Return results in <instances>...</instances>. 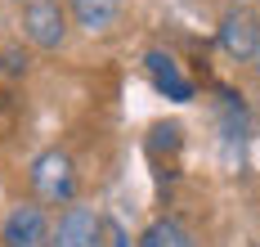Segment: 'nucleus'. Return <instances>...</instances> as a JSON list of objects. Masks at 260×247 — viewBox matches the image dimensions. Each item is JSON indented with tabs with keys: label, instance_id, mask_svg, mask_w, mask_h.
Returning <instances> with one entry per match:
<instances>
[{
	"label": "nucleus",
	"instance_id": "nucleus-4",
	"mask_svg": "<svg viewBox=\"0 0 260 247\" xmlns=\"http://www.w3.org/2000/svg\"><path fill=\"white\" fill-rule=\"evenodd\" d=\"M23 32L36 50H58L63 36H68V18H63V5L58 0H27L23 9Z\"/></svg>",
	"mask_w": 260,
	"mask_h": 247
},
{
	"label": "nucleus",
	"instance_id": "nucleus-3",
	"mask_svg": "<svg viewBox=\"0 0 260 247\" xmlns=\"http://www.w3.org/2000/svg\"><path fill=\"white\" fill-rule=\"evenodd\" d=\"M50 238H54V225L36 202L14 207L5 216V225H0V243L5 247H50Z\"/></svg>",
	"mask_w": 260,
	"mask_h": 247
},
{
	"label": "nucleus",
	"instance_id": "nucleus-10",
	"mask_svg": "<svg viewBox=\"0 0 260 247\" xmlns=\"http://www.w3.org/2000/svg\"><path fill=\"white\" fill-rule=\"evenodd\" d=\"M0 72H9V77H23V72H27V54L18 50V45L0 54Z\"/></svg>",
	"mask_w": 260,
	"mask_h": 247
},
{
	"label": "nucleus",
	"instance_id": "nucleus-6",
	"mask_svg": "<svg viewBox=\"0 0 260 247\" xmlns=\"http://www.w3.org/2000/svg\"><path fill=\"white\" fill-rule=\"evenodd\" d=\"M148 77H153V85L166 95V99H175V104H188L193 99V81L184 77L180 68H175V58L171 54H161V50H148Z\"/></svg>",
	"mask_w": 260,
	"mask_h": 247
},
{
	"label": "nucleus",
	"instance_id": "nucleus-9",
	"mask_svg": "<svg viewBox=\"0 0 260 247\" xmlns=\"http://www.w3.org/2000/svg\"><path fill=\"white\" fill-rule=\"evenodd\" d=\"M220 131H224V144H242L247 135V112L229 90H220Z\"/></svg>",
	"mask_w": 260,
	"mask_h": 247
},
{
	"label": "nucleus",
	"instance_id": "nucleus-5",
	"mask_svg": "<svg viewBox=\"0 0 260 247\" xmlns=\"http://www.w3.org/2000/svg\"><path fill=\"white\" fill-rule=\"evenodd\" d=\"M220 50L238 63H247V58H256L260 50V23L256 14H247V9H229L224 18H220Z\"/></svg>",
	"mask_w": 260,
	"mask_h": 247
},
{
	"label": "nucleus",
	"instance_id": "nucleus-8",
	"mask_svg": "<svg viewBox=\"0 0 260 247\" xmlns=\"http://www.w3.org/2000/svg\"><path fill=\"white\" fill-rule=\"evenodd\" d=\"M139 247H193V234L184 229L180 220H153L144 234H139Z\"/></svg>",
	"mask_w": 260,
	"mask_h": 247
},
{
	"label": "nucleus",
	"instance_id": "nucleus-2",
	"mask_svg": "<svg viewBox=\"0 0 260 247\" xmlns=\"http://www.w3.org/2000/svg\"><path fill=\"white\" fill-rule=\"evenodd\" d=\"M104 243H108V220L94 207H68L50 238V247H104Z\"/></svg>",
	"mask_w": 260,
	"mask_h": 247
},
{
	"label": "nucleus",
	"instance_id": "nucleus-12",
	"mask_svg": "<svg viewBox=\"0 0 260 247\" xmlns=\"http://www.w3.org/2000/svg\"><path fill=\"white\" fill-rule=\"evenodd\" d=\"M251 63H256V68H260V50H256V58H251Z\"/></svg>",
	"mask_w": 260,
	"mask_h": 247
},
{
	"label": "nucleus",
	"instance_id": "nucleus-11",
	"mask_svg": "<svg viewBox=\"0 0 260 247\" xmlns=\"http://www.w3.org/2000/svg\"><path fill=\"white\" fill-rule=\"evenodd\" d=\"M108 243L112 247H130V238H126V229L117 225V220H108Z\"/></svg>",
	"mask_w": 260,
	"mask_h": 247
},
{
	"label": "nucleus",
	"instance_id": "nucleus-7",
	"mask_svg": "<svg viewBox=\"0 0 260 247\" xmlns=\"http://www.w3.org/2000/svg\"><path fill=\"white\" fill-rule=\"evenodd\" d=\"M68 5H72V14H77V23L85 32H112L126 0H68Z\"/></svg>",
	"mask_w": 260,
	"mask_h": 247
},
{
	"label": "nucleus",
	"instance_id": "nucleus-1",
	"mask_svg": "<svg viewBox=\"0 0 260 247\" xmlns=\"http://www.w3.org/2000/svg\"><path fill=\"white\" fill-rule=\"evenodd\" d=\"M31 189L41 202H72V193H77V171H72V158L63 153V148H50V153H41L36 162H31Z\"/></svg>",
	"mask_w": 260,
	"mask_h": 247
}]
</instances>
